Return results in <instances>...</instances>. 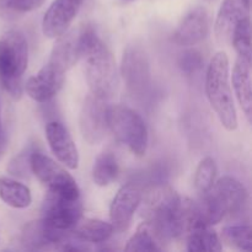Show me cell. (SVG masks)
<instances>
[{
  "instance_id": "d4e9b609",
  "label": "cell",
  "mask_w": 252,
  "mask_h": 252,
  "mask_svg": "<svg viewBox=\"0 0 252 252\" xmlns=\"http://www.w3.org/2000/svg\"><path fill=\"white\" fill-rule=\"evenodd\" d=\"M217 174H218V170H217V164L213 158L207 157L201 160L194 174V187L199 194L203 196L207 192L211 191L216 182Z\"/></svg>"
},
{
  "instance_id": "ac0fdd59",
  "label": "cell",
  "mask_w": 252,
  "mask_h": 252,
  "mask_svg": "<svg viewBox=\"0 0 252 252\" xmlns=\"http://www.w3.org/2000/svg\"><path fill=\"white\" fill-rule=\"evenodd\" d=\"M79 34L80 31H69L57 37L48 63L64 73L75 65L78 59L80 58Z\"/></svg>"
},
{
  "instance_id": "8fae6325",
  "label": "cell",
  "mask_w": 252,
  "mask_h": 252,
  "mask_svg": "<svg viewBox=\"0 0 252 252\" xmlns=\"http://www.w3.org/2000/svg\"><path fill=\"white\" fill-rule=\"evenodd\" d=\"M142 198L140 187L132 182L123 185L118 189L110 206V219L115 231L127 230Z\"/></svg>"
},
{
  "instance_id": "6da1fadb",
  "label": "cell",
  "mask_w": 252,
  "mask_h": 252,
  "mask_svg": "<svg viewBox=\"0 0 252 252\" xmlns=\"http://www.w3.org/2000/svg\"><path fill=\"white\" fill-rule=\"evenodd\" d=\"M79 42L90 93L103 100L113 97L120 85V75L112 52L90 26L81 30Z\"/></svg>"
},
{
  "instance_id": "7c38bea8",
  "label": "cell",
  "mask_w": 252,
  "mask_h": 252,
  "mask_svg": "<svg viewBox=\"0 0 252 252\" xmlns=\"http://www.w3.org/2000/svg\"><path fill=\"white\" fill-rule=\"evenodd\" d=\"M84 0H54L42 20V32L48 38H57L68 31Z\"/></svg>"
},
{
  "instance_id": "e0dca14e",
  "label": "cell",
  "mask_w": 252,
  "mask_h": 252,
  "mask_svg": "<svg viewBox=\"0 0 252 252\" xmlns=\"http://www.w3.org/2000/svg\"><path fill=\"white\" fill-rule=\"evenodd\" d=\"M184 238L189 252H219L223 249L219 235L203 217H198L189 224Z\"/></svg>"
},
{
  "instance_id": "4fadbf2b",
  "label": "cell",
  "mask_w": 252,
  "mask_h": 252,
  "mask_svg": "<svg viewBox=\"0 0 252 252\" xmlns=\"http://www.w3.org/2000/svg\"><path fill=\"white\" fill-rule=\"evenodd\" d=\"M65 81V73L52 64L47 63L43 68L32 75L24 85L25 91L32 100L37 102H47L53 98Z\"/></svg>"
},
{
  "instance_id": "4dcf8cb0",
  "label": "cell",
  "mask_w": 252,
  "mask_h": 252,
  "mask_svg": "<svg viewBox=\"0 0 252 252\" xmlns=\"http://www.w3.org/2000/svg\"><path fill=\"white\" fill-rule=\"evenodd\" d=\"M244 2H245L246 6H248L249 9H250V6H251V0H244Z\"/></svg>"
},
{
  "instance_id": "484cf974",
  "label": "cell",
  "mask_w": 252,
  "mask_h": 252,
  "mask_svg": "<svg viewBox=\"0 0 252 252\" xmlns=\"http://www.w3.org/2000/svg\"><path fill=\"white\" fill-rule=\"evenodd\" d=\"M231 43L235 48L238 57L251 61V22L246 16L239 21L231 37Z\"/></svg>"
},
{
  "instance_id": "1f68e13d",
  "label": "cell",
  "mask_w": 252,
  "mask_h": 252,
  "mask_svg": "<svg viewBox=\"0 0 252 252\" xmlns=\"http://www.w3.org/2000/svg\"><path fill=\"white\" fill-rule=\"evenodd\" d=\"M207 1H213V0H207Z\"/></svg>"
},
{
  "instance_id": "5b68a950",
  "label": "cell",
  "mask_w": 252,
  "mask_h": 252,
  "mask_svg": "<svg viewBox=\"0 0 252 252\" xmlns=\"http://www.w3.org/2000/svg\"><path fill=\"white\" fill-rule=\"evenodd\" d=\"M29 64V43L16 30L0 38V84L11 97L20 98L24 91L22 76Z\"/></svg>"
},
{
  "instance_id": "44dd1931",
  "label": "cell",
  "mask_w": 252,
  "mask_h": 252,
  "mask_svg": "<svg viewBox=\"0 0 252 252\" xmlns=\"http://www.w3.org/2000/svg\"><path fill=\"white\" fill-rule=\"evenodd\" d=\"M0 199L7 206L25 209L31 204V191L21 182L10 177H0Z\"/></svg>"
},
{
  "instance_id": "cb8c5ba5",
  "label": "cell",
  "mask_w": 252,
  "mask_h": 252,
  "mask_svg": "<svg viewBox=\"0 0 252 252\" xmlns=\"http://www.w3.org/2000/svg\"><path fill=\"white\" fill-rule=\"evenodd\" d=\"M221 243L240 251H252V230L250 225H226L221 229Z\"/></svg>"
},
{
  "instance_id": "2e32d148",
  "label": "cell",
  "mask_w": 252,
  "mask_h": 252,
  "mask_svg": "<svg viewBox=\"0 0 252 252\" xmlns=\"http://www.w3.org/2000/svg\"><path fill=\"white\" fill-rule=\"evenodd\" d=\"M249 10L244 0H224L221 2L214 24V34L219 43L225 44L231 41L236 25L249 16Z\"/></svg>"
},
{
  "instance_id": "9a60e30c",
  "label": "cell",
  "mask_w": 252,
  "mask_h": 252,
  "mask_svg": "<svg viewBox=\"0 0 252 252\" xmlns=\"http://www.w3.org/2000/svg\"><path fill=\"white\" fill-rule=\"evenodd\" d=\"M208 33L209 17L206 9L194 7L180 22L172 39L180 47H192L201 43Z\"/></svg>"
},
{
  "instance_id": "3957f363",
  "label": "cell",
  "mask_w": 252,
  "mask_h": 252,
  "mask_svg": "<svg viewBox=\"0 0 252 252\" xmlns=\"http://www.w3.org/2000/svg\"><path fill=\"white\" fill-rule=\"evenodd\" d=\"M229 58L225 52L212 57L206 73V94L219 121L229 132L238 128V113L229 81Z\"/></svg>"
},
{
  "instance_id": "9c48e42d",
  "label": "cell",
  "mask_w": 252,
  "mask_h": 252,
  "mask_svg": "<svg viewBox=\"0 0 252 252\" xmlns=\"http://www.w3.org/2000/svg\"><path fill=\"white\" fill-rule=\"evenodd\" d=\"M83 217L80 198L70 199L48 191L42 203V220L61 231H73Z\"/></svg>"
},
{
  "instance_id": "7402d4cb",
  "label": "cell",
  "mask_w": 252,
  "mask_h": 252,
  "mask_svg": "<svg viewBox=\"0 0 252 252\" xmlns=\"http://www.w3.org/2000/svg\"><path fill=\"white\" fill-rule=\"evenodd\" d=\"M164 245L165 244L160 240L152 226L144 220L138 226L134 235L128 240L125 250L128 252H154L164 250Z\"/></svg>"
},
{
  "instance_id": "30bf717a",
  "label": "cell",
  "mask_w": 252,
  "mask_h": 252,
  "mask_svg": "<svg viewBox=\"0 0 252 252\" xmlns=\"http://www.w3.org/2000/svg\"><path fill=\"white\" fill-rule=\"evenodd\" d=\"M108 107L106 100L90 95L86 96L79 116V127L81 135L90 145L100 144L108 130Z\"/></svg>"
},
{
  "instance_id": "603a6c76",
  "label": "cell",
  "mask_w": 252,
  "mask_h": 252,
  "mask_svg": "<svg viewBox=\"0 0 252 252\" xmlns=\"http://www.w3.org/2000/svg\"><path fill=\"white\" fill-rule=\"evenodd\" d=\"M120 166L113 153L103 152L96 158L93 166V180L97 186L106 187L112 184L117 177Z\"/></svg>"
},
{
  "instance_id": "83f0119b",
  "label": "cell",
  "mask_w": 252,
  "mask_h": 252,
  "mask_svg": "<svg viewBox=\"0 0 252 252\" xmlns=\"http://www.w3.org/2000/svg\"><path fill=\"white\" fill-rule=\"evenodd\" d=\"M204 59L201 52L196 51V49H189L185 51L181 56L179 57V68L181 71L186 75H193L197 71H199L203 66Z\"/></svg>"
},
{
  "instance_id": "ba28073f",
  "label": "cell",
  "mask_w": 252,
  "mask_h": 252,
  "mask_svg": "<svg viewBox=\"0 0 252 252\" xmlns=\"http://www.w3.org/2000/svg\"><path fill=\"white\" fill-rule=\"evenodd\" d=\"M121 75L129 95L142 98L152 85V71L147 51L139 43L127 46L121 63Z\"/></svg>"
},
{
  "instance_id": "4316f807",
  "label": "cell",
  "mask_w": 252,
  "mask_h": 252,
  "mask_svg": "<svg viewBox=\"0 0 252 252\" xmlns=\"http://www.w3.org/2000/svg\"><path fill=\"white\" fill-rule=\"evenodd\" d=\"M44 0H0V15L14 17L32 11L43 5Z\"/></svg>"
},
{
  "instance_id": "52a82bcc",
  "label": "cell",
  "mask_w": 252,
  "mask_h": 252,
  "mask_svg": "<svg viewBox=\"0 0 252 252\" xmlns=\"http://www.w3.org/2000/svg\"><path fill=\"white\" fill-rule=\"evenodd\" d=\"M31 172L53 193L70 199L80 198V189L74 177L62 165L41 152H32L30 157Z\"/></svg>"
},
{
  "instance_id": "8992f818",
  "label": "cell",
  "mask_w": 252,
  "mask_h": 252,
  "mask_svg": "<svg viewBox=\"0 0 252 252\" xmlns=\"http://www.w3.org/2000/svg\"><path fill=\"white\" fill-rule=\"evenodd\" d=\"M108 129L118 142L125 144L135 157H144L149 144V132L142 116L125 105L108 107Z\"/></svg>"
},
{
  "instance_id": "d6986e66",
  "label": "cell",
  "mask_w": 252,
  "mask_h": 252,
  "mask_svg": "<svg viewBox=\"0 0 252 252\" xmlns=\"http://www.w3.org/2000/svg\"><path fill=\"white\" fill-rule=\"evenodd\" d=\"M233 88L239 105L244 113L251 121L252 116V90H251V61L238 57L233 69Z\"/></svg>"
},
{
  "instance_id": "7a4b0ae2",
  "label": "cell",
  "mask_w": 252,
  "mask_h": 252,
  "mask_svg": "<svg viewBox=\"0 0 252 252\" xmlns=\"http://www.w3.org/2000/svg\"><path fill=\"white\" fill-rule=\"evenodd\" d=\"M144 218L164 244L184 236L182 198L167 185L157 186L148 192Z\"/></svg>"
},
{
  "instance_id": "f1b7e54d",
  "label": "cell",
  "mask_w": 252,
  "mask_h": 252,
  "mask_svg": "<svg viewBox=\"0 0 252 252\" xmlns=\"http://www.w3.org/2000/svg\"><path fill=\"white\" fill-rule=\"evenodd\" d=\"M31 153L32 152H30V150H26V152L20 153L17 157H15L10 161L9 166H7L9 174L17 177H26L29 171H31V167H30V157H31Z\"/></svg>"
},
{
  "instance_id": "ffe728a7",
  "label": "cell",
  "mask_w": 252,
  "mask_h": 252,
  "mask_svg": "<svg viewBox=\"0 0 252 252\" xmlns=\"http://www.w3.org/2000/svg\"><path fill=\"white\" fill-rule=\"evenodd\" d=\"M115 233V228L111 223L100 219H80L73 234L86 244H102L107 241Z\"/></svg>"
},
{
  "instance_id": "5bb4252c",
  "label": "cell",
  "mask_w": 252,
  "mask_h": 252,
  "mask_svg": "<svg viewBox=\"0 0 252 252\" xmlns=\"http://www.w3.org/2000/svg\"><path fill=\"white\" fill-rule=\"evenodd\" d=\"M46 138L49 148L59 162L70 170L78 169L79 153L70 133L58 121L46 126Z\"/></svg>"
},
{
  "instance_id": "277c9868",
  "label": "cell",
  "mask_w": 252,
  "mask_h": 252,
  "mask_svg": "<svg viewBox=\"0 0 252 252\" xmlns=\"http://www.w3.org/2000/svg\"><path fill=\"white\" fill-rule=\"evenodd\" d=\"M248 199V191L239 180L223 176L214 182L211 191L202 196L199 208L204 220L213 226L226 217L231 218L243 213Z\"/></svg>"
},
{
  "instance_id": "f546056e",
  "label": "cell",
  "mask_w": 252,
  "mask_h": 252,
  "mask_svg": "<svg viewBox=\"0 0 252 252\" xmlns=\"http://www.w3.org/2000/svg\"><path fill=\"white\" fill-rule=\"evenodd\" d=\"M5 148H6V139H5L4 132L1 129V118H0V158L2 157Z\"/></svg>"
}]
</instances>
